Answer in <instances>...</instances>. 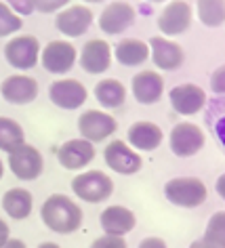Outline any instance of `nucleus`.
<instances>
[{
  "label": "nucleus",
  "mask_w": 225,
  "mask_h": 248,
  "mask_svg": "<svg viewBox=\"0 0 225 248\" xmlns=\"http://www.w3.org/2000/svg\"><path fill=\"white\" fill-rule=\"evenodd\" d=\"M40 219L47 225V229L61 235H67V233L78 232L80 225H82L84 215H82V208L70 196L53 194L42 204Z\"/></svg>",
  "instance_id": "f257e3e1"
},
{
  "label": "nucleus",
  "mask_w": 225,
  "mask_h": 248,
  "mask_svg": "<svg viewBox=\"0 0 225 248\" xmlns=\"http://www.w3.org/2000/svg\"><path fill=\"white\" fill-rule=\"evenodd\" d=\"M164 196L173 206L198 208L209 200V187L198 177H177V179L166 181Z\"/></svg>",
  "instance_id": "f03ea898"
},
{
  "label": "nucleus",
  "mask_w": 225,
  "mask_h": 248,
  "mask_svg": "<svg viewBox=\"0 0 225 248\" xmlns=\"http://www.w3.org/2000/svg\"><path fill=\"white\" fill-rule=\"evenodd\" d=\"M72 191L89 204L105 202L114 194V181L103 170H86L72 179Z\"/></svg>",
  "instance_id": "7ed1b4c3"
},
{
  "label": "nucleus",
  "mask_w": 225,
  "mask_h": 248,
  "mask_svg": "<svg viewBox=\"0 0 225 248\" xmlns=\"http://www.w3.org/2000/svg\"><path fill=\"white\" fill-rule=\"evenodd\" d=\"M7 162H9L11 172L17 179H21V181H34L45 170V158L38 152V147L28 145V143H21L13 152H9Z\"/></svg>",
  "instance_id": "20e7f679"
},
{
  "label": "nucleus",
  "mask_w": 225,
  "mask_h": 248,
  "mask_svg": "<svg viewBox=\"0 0 225 248\" xmlns=\"http://www.w3.org/2000/svg\"><path fill=\"white\" fill-rule=\"evenodd\" d=\"M168 143H171V152L177 158H192L198 152H202V147L206 145V135L198 124L179 122L173 126Z\"/></svg>",
  "instance_id": "39448f33"
},
{
  "label": "nucleus",
  "mask_w": 225,
  "mask_h": 248,
  "mask_svg": "<svg viewBox=\"0 0 225 248\" xmlns=\"http://www.w3.org/2000/svg\"><path fill=\"white\" fill-rule=\"evenodd\" d=\"M103 160L110 170L118 172V175H135L143 169V160L139 152L133 150L127 141L114 139L105 145L103 150Z\"/></svg>",
  "instance_id": "423d86ee"
},
{
  "label": "nucleus",
  "mask_w": 225,
  "mask_h": 248,
  "mask_svg": "<svg viewBox=\"0 0 225 248\" xmlns=\"http://www.w3.org/2000/svg\"><path fill=\"white\" fill-rule=\"evenodd\" d=\"M118 122L114 116H110L108 111L99 109H86L78 118V131L82 135V139L91 141V143H101L108 137L116 133Z\"/></svg>",
  "instance_id": "0eeeda50"
},
{
  "label": "nucleus",
  "mask_w": 225,
  "mask_h": 248,
  "mask_svg": "<svg viewBox=\"0 0 225 248\" xmlns=\"http://www.w3.org/2000/svg\"><path fill=\"white\" fill-rule=\"evenodd\" d=\"M76 61H78V51H76V46L67 40L48 42L40 53L42 67L51 74H67L76 65Z\"/></svg>",
  "instance_id": "6e6552de"
},
{
  "label": "nucleus",
  "mask_w": 225,
  "mask_h": 248,
  "mask_svg": "<svg viewBox=\"0 0 225 248\" xmlns=\"http://www.w3.org/2000/svg\"><path fill=\"white\" fill-rule=\"evenodd\" d=\"M38 53H40V42L34 36H15L7 42L4 46V57L17 70H32L38 63Z\"/></svg>",
  "instance_id": "1a4fd4ad"
},
{
  "label": "nucleus",
  "mask_w": 225,
  "mask_h": 248,
  "mask_svg": "<svg viewBox=\"0 0 225 248\" xmlns=\"http://www.w3.org/2000/svg\"><path fill=\"white\" fill-rule=\"evenodd\" d=\"M95 156H97L95 145L82 137L70 139L57 147V162L65 170H82L95 160Z\"/></svg>",
  "instance_id": "9d476101"
},
{
  "label": "nucleus",
  "mask_w": 225,
  "mask_h": 248,
  "mask_svg": "<svg viewBox=\"0 0 225 248\" xmlns=\"http://www.w3.org/2000/svg\"><path fill=\"white\" fill-rule=\"evenodd\" d=\"M48 99H51V103H55L61 109H78L86 103L89 91L78 80L64 78V80H55L48 86Z\"/></svg>",
  "instance_id": "9b49d317"
},
{
  "label": "nucleus",
  "mask_w": 225,
  "mask_h": 248,
  "mask_svg": "<svg viewBox=\"0 0 225 248\" xmlns=\"http://www.w3.org/2000/svg\"><path fill=\"white\" fill-rule=\"evenodd\" d=\"M192 19L193 13L190 4L185 0H173L162 9L158 17V28L164 36H179L192 28Z\"/></svg>",
  "instance_id": "f8f14e48"
},
{
  "label": "nucleus",
  "mask_w": 225,
  "mask_h": 248,
  "mask_svg": "<svg viewBox=\"0 0 225 248\" xmlns=\"http://www.w3.org/2000/svg\"><path fill=\"white\" fill-rule=\"evenodd\" d=\"M135 17H137V13L129 2L116 0V2H110L108 7L101 11V15H99V28H101V32L110 34V36H118L133 26Z\"/></svg>",
  "instance_id": "ddd939ff"
},
{
  "label": "nucleus",
  "mask_w": 225,
  "mask_h": 248,
  "mask_svg": "<svg viewBox=\"0 0 225 248\" xmlns=\"http://www.w3.org/2000/svg\"><path fill=\"white\" fill-rule=\"evenodd\" d=\"M147 46H149V57H152L156 67H160V70L173 72L183 65L185 53L175 40H168L164 36H154L147 42Z\"/></svg>",
  "instance_id": "4468645a"
},
{
  "label": "nucleus",
  "mask_w": 225,
  "mask_h": 248,
  "mask_svg": "<svg viewBox=\"0 0 225 248\" xmlns=\"http://www.w3.org/2000/svg\"><path fill=\"white\" fill-rule=\"evenodd\" d=\"M0 95L13 105H28L38 97V82L26 74H13L0 84Z\"/></svg>",
  "instance_id": "2eb2a0df"
},
{
  "label": "nucleus",
  "mask_w": 225,
  "mask_h": 248,
  "mask_svg": "<svg viewBox=\"0 0 225 248\" xmlns=\"http://www.w3.org/2000/svg\"><path fill=\"white\" fill-rule=\"evenodd\" d=\"M80 67L86 74L99 76L112 67V46L101 38H93L80 51Z\"/></svg>",
  "instance_id": "dca6fc26"
},
{
  "label": "nucleus",
  "mask_w": 225,
  "mask_h": 248,
  "mask_svg": "<svg viewBox=\"0 0 225 248\" xmlns=\"http://www.w3.org/2000/svg\"><path fill=\"white\" fill-rule=\"evenodd\" d=\"M173 109L181 116H193L198 111L204 109L206 105V93L204 89H200L198 84H179L168 93Z\"/></svg>",
  "instance_id": "f3484780"
},
{
  "label": "nucleus",
  "mask_w": 225,
  "mask_h": 248,
  "mask_svg": "<svg viewBox=\"0 0 225 248\" xmlns=\"http://www.w3.org/2000/svg\"><path fill=\"white\" fill-rule=\"evenodd\" d=\"M164 141V133L156 122L139 120L133 122L127 131V143L137 152H154Z\"/></svg>",
  "instance_id": "a211bd4d"
},
{
  "label": "nucleus",
  "mask_w": 225,
  "mask_h": 248,
  "mask_svg": "<svg viewBox=\"0 0 225 248\" xmlns=\"http://www.w3.org/2000/svg\"><path fill=\"white\" fill-rule=\"evenodd\" d=\"M93 23V11L82 4H72L64 11H59L57 15V30L64 36L70 38H78V36L86 34V30Z\"/></svg>",
  "instance_id": "6ab92c4d"
},
{
  "label": "nucleus",
  "mask_w": 225,
  "mask_h": 248,
  "mask_svg": "<svg viewBox=\"0 0 225 248\" xmlns=\"http://www.w3.org/2000/svg\"><path fill=\"white\" fill-rule=\"evenodd\" d=\"M130 89L141 105H154L164 95V78L154 70H143L133 78Z\"/></svg>",
  "instance_id": "aec40b11"
},
{
  "label": "nucleus",
  "mask_w": 225,
  "mask_h": 248,
  "mask_svg": "<svg viewBox=\"0 0 225 248\" xmlns=\"http://www.w3.org/2000/svg\"><path fill=\"white\" fill-rule=\"evenodd\" d=\"M99 223L101 229L110 235H127L135 229L137 217L130 208L122 206V204H112L99 215Z\"/></svg>",
  "instance_id": "412c9836"
},
{
  "label": "nucleus",
  "mask_w": 225,
  "mask_h": 248,
  "mask_svg": "<svg viewBox=\"0 0 225 248\" xmlns=\"http://www.w3.org/2000/svg\"><path fill=\"white\" fill-rule=\"evenodd\" d=\"M2 208L11 219L23 221L32 215L34 198L23 187H11L9 191H4V196H2Z\"/></svg>",
  "instance_id": "4be33fe9"
},
{
  "label": "nucleus",
  "mask_w": 225,
  "mask_h": 248,
  "mask_svg": "<svg viewBox=\"0 0 225 248\" xmlns=\"http://www.w3.org/2000/svg\"><path fill=\"white\" fill-rule=\"evenodd\" d=\"M114 57L120 65L135 67V65L145 63V61L149 59V46L139 38H124L116 45Z\"/></svg>",
  "instance_id": "5701e85b"
},
{
  "label": "nucleus",
  "mask_w": 225,
  "mask_h": 248,
  "mask_svg": "<svg viewBox=\"0 0 225 248\" xmlns=\"http://www.w3.org/2000/svg\"><path fill=\"white\" fill-rule=\"evenodd\" d=\"M93 95L99 101V105L105 109H116L124 105L127 101V89L120 80H114V78H105V80H99L95 84V91Z\"/></svg>",
  "instance_id": "b1692460"
},
{
  "label": "nucleus",
  "mask_w": 225,
  "mask_h": 248,
  "mask_svg": "<svg viewBox=\"0 0 225 248\" xmlns=\"http://www.w3.org/2000/svg\"><path fill=\"white\" fill-rule=\"evenodd\" d=\"M26 143V133L13 118L0 116V152H13L17 145Z\"/></svg>",
  "instance_id": "393cba45"
},
{
  "label": "nucleus",
  "mask_w": 225,
  "mask_h": 248,
  "mask_svg": "<svg viewBox=\"0 0 225 248\" xmlns=\"http://www.w3.org/2000/svg\"><path fill=\"white\" fill-rule=\"evenodd\" d=\"M198 19L206 28H219L225 21V0H198Z\"/></svg>",
  "instance_id": "a878e982"
},
{
  "label": "nucleus",
  "mask_w": 225,
  "mask_h": 248,
  "mask_svg": "<svg viewBox=\"0 0 225 248\" xmlns=\"http://www.w3.org/2000/svg\"><path fill=\"white\" fill-rule=\"evenodd\" d=\"M202 240L215 248H225V213L223 210H217L209 219Z\"/></svg>",
  "instance_id": "bb28decb"
},
{
  "label": "nucleus",
  "mask_w": 225,
  "mask_h": 248,
  "mask_svg": "<svg viewBox=\"0 0 225 248\" xmlns=\"http://www.w3.org/2000/svg\"><path fill=\"white\" fill-rule=\"evenodd\" d=\"M21 28H23L21 17L17 13H13V11L9 9V4L0 2V38L19 32Z\"/></svg>",
  "instance_id": "cd10ccee"
},
{
  "label": "nucleus",
  "mask_w": 225,
  "mask_h": 248,
  "mask_svg": "<svg viewBox=\"0 0 225 248\" xmlns=\"http://www.w3.org/2000/svg\"><path fill=\"white\" fill-rule=\"evenodd\" d=\"M89 248H129L124 235H110V233H103L101 238H97Z\"/></svg>",
  "instance_id": "c85d7f7f"
},
{
  "label": "nucleus",
  "mask_w": 225,
  "mask_h": 248,
  "mask_svg": "<svg viewBox=\"0 0 225 248\" xmlns=\"http://www.w3.org/2000/svg\"><path fill=\"white\" fill-rule=\"evenodd\" d=\"M70 4V0H32L34 11H40V13H55V11H61Z\"/></svg>",
  "instance_id": "c756f323"
},
{
  "label": "nucleus",
  "mask_w": 225,
  "mask_h": 248,
  "mask_svg": "<svg viewBox=\"0 0 225 248\" xmlns=\"http://www.w3.org/2000/svg\"><path fill=\"white\" fill-rule=\"evenodd\" d=\"M9 9L17 13L19 17H28L34 13V7H32V0H7Z\"/></svg>",
  "instance_id": "7c9ffc66"
},
{
  "label": "nucleus",
  "mask_w": 225,
  "mask_h": 248,
  "mask_svg": "<svg viewBox=\"0 0 225 248\" xmlns=\"http://www.w3.org/2000/svg\"><path fill=\"white\" fill-rule=\"evenodd\" d=\"M210 89L215 95H223L225 93V67H217L210 76Z\"/></svg>",
  "instance_id": "2f4dec72"
},
{
  "label": "nucleus",
  "mask_w": 225,
  "mask_h": 248,
  "mask_svg": "<svg viewBox=\"0 0 225 248\" xmlns=\"http://www.w3.org/2000/svg\"><path fill=\"white\" fill-rule=\"evenodd\" d=\"M139 248H168V246H166L164 240L158 238V235H149V238H143L141 240Z\"/></svg>",
  "instance_id": "473e14b6"
},
{
  "label": "nucleus",
  "mask_w": 225,
  "mask_h": 248,
  "mask_svg": "<svg viewBox=\"0 0 225 248\" xmlns=\"http://www.w3.org/2000/svg\"><path fill=\"white\" fill-rule=\"evenodd\" d=\"M0 248H28V246H26V242L19 238H9L4 244H0Z\"/></svg>",
  "instance_id": "72a5a7b5"
},
{
  "label": "nucleus",
  "mask_w": 225,
  "mask_h": 248,
  "mask_svg": "<svg viewBox=\"0 0 225 248\" xmlns=\"http://www.w3.org/2000/svg\"><path fill=\"white\" fill-rule=\"evenodd\" d=\"M9 238H11V229L7 223H4V219H0V244H4Z\"/></svg>",
  "instance_id": "f704fd0d"
},
{
  "label": "nucleus",
  "mask_w": 225,
  "mask_h": 248,
  "mask_svg": "<svg viewBox=\"0 0 225 248\" xmlns=\"http://www.w3.org/2000/svg\"><path fill=\"white\" fill-rule=\"evenodd\" d=\"M217 194L221 196V198L225 196V175H221V177L217 179Z\"/></svg>",
  "instance_id": "c9c22d12"
},
{
  "label": "nucleus",
  "mask_w": 225,
  "mask_h": 248,
  "mask_svg": "<svg viewBox=\"0 0 225 248\" xmlns=\"http://www.w3.org/2000/svg\"><path fill=\"white\" fill-rule=\"evenodd\" d=\"M190 248H215V246L206 244V242H204V240H196V242H193V244H192Z\"/></svg>",
  "instance_id": "e433bc0d"
},
{
  "label": "nucleus",
  "mask_w": 225,
  "mask_h": 248,
  "mask_svg": "<svg viewBox=\"0 0 225 248\" xmlns=\"http://www.w3.org/2000/svg\"><path fill=\"white\" fill-rule=\"evenodd\" d=\"M38 248H61L59 244H55V242H42Z\"/></svg>",
  "instance_id": "4c0bfd02"
},
{
  "label": "nucleus",
  "mask_w": 225,
  "mask_h": 248,
  "mask_svg": "<svg viewBox=\"0 0 225 248\" xmlns=\"http://www.w3.org/2000/svg\"><path fill=\"white\" fill-rule=\"evenodd\" d=\"M4 175V162H2V158H0V179H2Z\"/></svg>",
  "instance_id": "58836bf2"
},
{
  "label": "nucleus",
  "mask_w": 225,
  "mask_h": 248,
  "mask_svg": "<svg viewBox=\"0 0 225 248\" xmlns=\"http://www.w3.org/2000/svg\"><path fill=\"white\" fill-rule=\"evenodd\" d=\"M82 2H89V4H97V2H105V0H82Z\"/></svg>",
  "instance_id": "ea45409f"
},
{
  "label": "nucleus",
  "mask_w": 225,
  "mask_h": 248,
  "mask_svg": "<svg viewBox=\"0 0 225 248\" xmlns=\"http://www.w3.org/2000/svg\"><path fill=\"white\" fill-rule=\"evenodd\" d=\"M147 2H166V0H147Z\"/></svg>",
  "instance_id": "a19ab883"
}]
</instances>
